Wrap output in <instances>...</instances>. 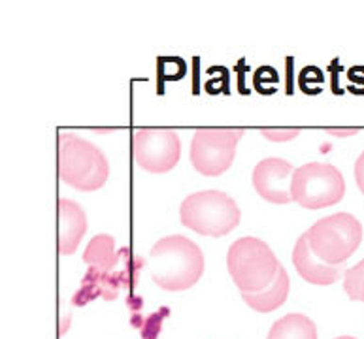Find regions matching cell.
<instances>
[{"label": "cell", "instance_id": "5", "mask_svg": "<svg viewBox=\"0 0 364 339\" xmlns=\"http://www.w3.org/2000/svg\"><path fill=\"white\" fill-rule=\"evenodd\" d=\"M308 243L319 260L326 264H343L363 241V225L349 213L323 217L308 232Z\"/></svg>", "mask_w": 364, "mask_h": 339}, {"label": "cell", "instance_id": "14", "mask_svg": "<svg viewBox=\"0 0 364 339\" xmlns=\"http://www.w3.org/2000/svg\"><path fill=\"white\" fill-rule=\"evenodd\" d=\"M83 262L97 266L100 269H109L115 262V243L114 238L108 234H98L89 241L87 249L83 252Z\"/></svg>", "mask_w": 364, "mask_h": 339}, {"label": "cell", "instance_id": "2", "mask_svg": "<svg viewBox=\"0 0 364 339\" xmlns=\"http://www.w3.org/2000/svg\"><path fill=\"white\" fill-rule=\"evenodd\" d=\"M109 165L97 145L74 134L59 136V177L77 191H97L108 181Z\"/></svg>", "mask_w": 364, "mask_h": 339}, {"label": "cell", "instance_id": "1", "mask_svg": "<svg viewBox=\"0 0 364 339\" xmlns=\"http://www.w3.org/2000/svg\"><path fill=\"white\" fill-rule=\"evenodd\" d=\"M149 272L161 289L187 290L204 274V255L195 241L174 234L159 240L149 251Z\"/></svg>", "mask_w": 364, "mask_h": 339}, {"label": "cell", "instance_id": "16", "mask_svg": "<svg viewBox=\"0 0 364 339\" xmlns=\"http://www.w3.org/2000/svg\"><path fill=\"white\" fill-rule=\"evenodd\" d=\"M261 134L270 142H289L299 136V128H262Z\"/></svg>", "mask_w": 364, "mask_h": 339}, {"label": "cell", "instance_id": "11", "mask_svg": "<svg viewBox=\"0 0 364 339\" xmlns=\"http://www.w3.org/2000/svg\"><path fill=\"white\" fill-rule=\"evenodd\" d=\"M87 232V217L82 206L72 200H59V252L72 255Z\"/></svg>", "mask_w": 364, "mask_h": 339}, {"label": "cell", "instance_id": "4", "mask_svg": "<svg viewBox=\"0 0 364 339\" xmlns=\"http://www.w3.org/2000/svg\"><path fill=\"white\" fill-rule=\"evenodd\" d=\"M181 225L196 234L221 238L240 223V209L232 198L221 191H202L191 194L180 206Z\"/></svg>", "mask_w": 364, "mask_h": 339}, {"label": "cell", "instance_id": "10", "mask_svg": "<svg viewBox=\"0 0 364 339\" xmlns=\"http://www.w3.org/2000/svg\"><path fill=\"white\" fill-rule=\"evenodd\" d=\"M293 264L299 275L311 284L328 287L342 277L343 264H326L314 255L308 243V235L302 234L293 251Z\"/></svg>", "mask_w": 364, "mask_h": 339}, {"label": "cell", "instance_id": "7", "mask_svg": "<svg viewBox=\"0 0 364 339\" xmlns=\"http://www.w3.org/2000/svg\"><path fill=\"white\" fill-rule=\"evenodd\" d=\"M242 128H200L191 142V165L202 175L215 177L230 168Z\"/></svg>", "mask_w": 364, "mask_h": 339}, {"label": "cell", "instance_id": "6", "mask_svg": "<svg viewBox=\"0 0 364 339\" xmlns=\"http://www.w3.org/2000/svg\"><path fill=\"white\" fill-rule=\"evenodd\" d=\"M291 194L302 208L316 211L342 200L346 194V181L336 166L310 162L294 170Z\"/></svg>", "mask_w": 364, "mask_h": 339}, {"label": "cell", "instance_id": "3", "mask_svg": "<svg viewBox=\"0 0 364 339\" xmlns=\"http://www.w3.org/2000/svg\"><path fill=\"white\" fill-rule=\"evenodd\" d=\"M227 268L240 292H259L276 279L279 260L259 238H240L227 252Z\"/></svg>", "mask_w": 364, "mask_h": 339}, {"label": "cell", "instance_id": "17", "mask_svg": "<svg viewBox=\"0 0 364 339\" xmlns=\"http://www.w3.org/2000/svg\"><path fill=\"white\" fill-rule=\"evenodd\" d=\"M355 181H357V185H359L360 192L364 194V151L360 153V157L355 162Z\"/></svg>", "mask_w": 364, "mask_h": 339}, {"label": "cell", "instance_id": "19", "mask_svg": "<svg viewBox=\"0 0 364 339\" xmlns=\"http://www.w3.org/2000/svg\"><path fill=\"white\" fill-rule=\"evenodd\" d=\"M336 339H357V338H351V335H340V338Z\"/></svg>", "mask_w": 364, "mask_h": 339}, {"label": "cell", "instance_id": "13", "mask_svg": "<svg viewBox=\"0 0 364 339\" xmlns=\"http://www.w3.org/2000/svg\"><path fill=\"white\" fill-rule=\"evenodd\" d=\"M267 339H317V330L311 318L291 313L272 324Z\"/></svg>", "mask_w": 364, "mask_h": 339}, {"label": "cell", "instance_id": "8", "mask_svg": "<svg viewBox=\"0 0 364 339\" xmlns=\"http://www.w3.org/2000/svg\"><path fill=\"white\" fill-rule=\"evenodd\" d=\"M180 138L168 128H138L132 132V157L136 165L151 174H166L178 165Z\"/></svg>", "mask_w": 364, "mask_h": 339}, {"label": "cell", "instance_id": "9", "mask_svg": "<svg viewBox=\"0 0 364 339\" xmlns=\"http://www.w3.org/2000/svg\"><path fill=\"white\" fill-rule=\"evenodd\" d=\"M294 168L283 159H264L253 170V187L261 198L272 204H289L293 200Z\"/></svg>", "mask_w": 364, "mask_h": 339}, {"label": "cell", "instance_id": "15", "mask_svg": "<svg viewBox=\"0 0 364 339\" xmlns=\"http://www.w3.org/2000/svg\"><path fill=\"white\" fill-rule=\"evenodd\" d=\"M343 290L355 301H364V258L353 268L346 269L343 275Z\"/></svg>", "mask_w": 364, "mask_h": 339}, {"label": "cell", "instance_id": "18", "mask_svg": "<svg viewBox=\"0 0 364 339\" xmlns=\"http://www.w3.org/2000/svg\"><path fill=\"white\" fill-rule=\"evenodd\" d=\"M326 134H331V136L336 138H348L359 134V128H326Z\"/></svg>", "mask_w": 364, "mask_h": 339}, {"label": "cell", "instance_id": "12", "mask_svg": "<svg viewBox=\"0 0 364 339\" xmlns=\"http://www.w3.org/2000/svg\"><path fill=\"white\" fill-rule=\"evenodd\" d=\"M289 296V275L285 268H279L276 279L268 284L267 289L259 290V292H242V300L259 313H270L276 311L277 307L285 304Z\"/></svg>", "mask_w": 364, "mask_h": 339}]
</instances>
